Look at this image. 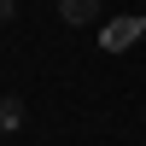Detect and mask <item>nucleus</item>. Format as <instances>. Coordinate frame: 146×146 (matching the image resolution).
Returning a JSON list of instances; mask_svg holds the SVG:
<instances>
[{"label":"nucleus","mask_w":146,"mask_h":146,"mask_svg":"<svg viewBox=\"0 0 146 146\" xmlns=\"http://www.w3.org/2000/svg\"><path fill=\"white\" fill-rule=\"evenodd\" d=\"M140 35H146L140 18H111V23L100 29V47H105V53H123V47H135Z\"/></svg>","instance_id":"1"},{"label":"nucleus","mask_w":146,"mask_h":146,"mask_svg":"<svg viewBox=\"0 0 146 146\" xmlns=\"http://www.w3.org/2000/svg\"><path fill=\"white\" fill-rule=\"evenodd\" d=\"M58 18L82 29V23H94V18H100V0H58Z\"/></svg>","instance_id":"2"},{"label":"nucleus","mask_w":146,"mask_h":146,"mask_svg":"<svg viewBox=\"0 0 146 146\" xmlns=\"http://www.w3.org/2000/svg\"><path fill=\"white\" fill-rule=\"evenodd\" d=\"M12 129H23V100L18 94H0V135H12Z\"/></svg>","instance_id":"3"},{"label":"nucleus","mask_w":146,"mask_h":146,"mask_svg":"<svg viewBox=\"0 0 146 146\" xmlns=\"http://www.w3.org/2000/svg\"><path fill=\"white\" fill-rule=\"evenodd\" d=\"M18 18V0H0V23H12Z\"/></svg>","instance_id":"4"}]
</instances>
